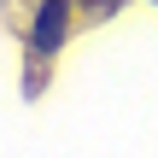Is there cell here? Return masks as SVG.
<instances>
[{"label":"cell","mask_w":158,"mask_h":158,"mask_svg":"<svg viewBox=\"0 0 158 158\" xmlns=\"http://www.w3.org/2000/svg\"><path fill=\"white\" fill-rule=\"evenodd\" d=\"M64 18H70V12H64V6H59V0H53V6H41V12H35V47H41V53H53V47H59V41H64Z\"/></svg>","instance_id":"obj_1"}]
</instances>
